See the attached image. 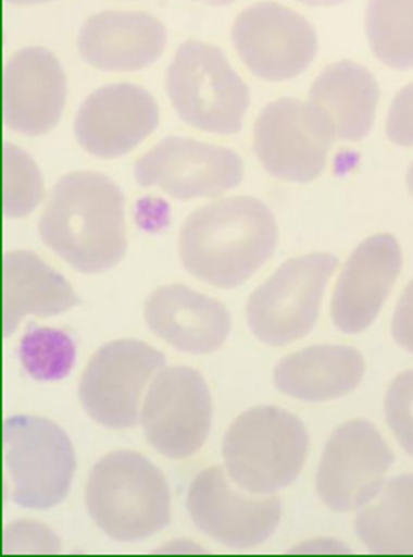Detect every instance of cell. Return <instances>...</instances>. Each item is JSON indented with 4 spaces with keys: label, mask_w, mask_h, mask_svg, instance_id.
I'll list each match as a JSON object with an SVG mask.
<instances>
[{
    "label": "cell",
    "mask_w": 413,
    "mask_h": 557,
    "mask_svg": "<svg viewBox=\"0 0 413 557\" xmlns=\"http://www.w3.org/2000/svg\"><path fill=\"white\" fill-rule=\"evenodd\" d=\"M124 207V193L111 177L74 172L54 184L38 232L72 268L101 274L115 268L128 249Z\"/></svg>",
    "instance_id": "6da1fadb"
},
{
    "label": "cell",
    "mask_w": 413,
    "mask_h": 557,
    "mask_svg": "<svg viewBox=\"0 0 413 557\" xmlns=\"http://www.w3.org/2000/svg\"><path fill=\"white\" fill-rule=\"evenodd\" d=\"M278 226L255 197H230L192 211L182 224V265L217 288H236L274 255Z\"/></svg>",
    "instance_id": "7a4b0ae2"
},
{
    "label": "cell",
    "mask_w": 413,
    "mask_h": 557,
    "mask_svg": "<svg viewBox=\"0 0 413 557\" xmlns=\"http://www.w3.org/2000/svg\"><path fill=\"white\" fill-rule=\"evenodd\" d=\"M86 507L101 531L120 543L153 536L170 524V488L155 463L134 451L103 457L86 484Z\"/></svg>",
    "instance_id": "3957f363"
},
{
    "label": "cell",
    "mask_w": 413,
    "mask_h": 557,
    "mask_svg": "<svg viewBox=\"0 0 413 557\" xmlns=\"http://www.w3.org/2000/svg\"><path fill=\"white\" fill-rule=\"evenodd\" d=\"M303 422L278 407H253L224 436L226 472L251 495H274L297 481L308 459Z\"/></svg>",
    "instance_id": "277c9868"
},
{
    "label": "cell",
    "mask_w": 413,
    "mask_h": 557,
    "mask_svg": "<svg viewBox=\"0 0 413 557\" xmlns=\"http://www.w3.org/2000/svg\"><path fill=\"white\" fill-rule=\"evenodd\" d=\"M167 95L188 126L236 134L249 109V88L226 54L201 40H186L167 70Z\"/></svg>",
    "instance_id": "5b68a950"
},
{
    "label": "cell",
    "mask_w": 413,
    "mask_h": 557,
    "mask_svg": "<svg viewBox=\"0 0 413 557\" xmlns=\"http://www.w3.org/2000/svg\"><path fill=\"white\" fill-rule=\"evenodd\" d=\"M2 449L17 506L49 509L67 497L76 456L70 436L57 424L34 416L7 418Z\"/></svg>",
    "instance_id": "8992f818"
},
{
    "label": "cell",
    "mask_w": 413,
    "mask_h": 557,
    "mask_svg": "<svg viewBox=\"0 0 413 557\" xmlns=\"http://www.w3.org/2000/svg\"><path fill=\"white\" fill-rule=\"evenodd\" d=\"M336 268L338 259L330 253L303 255L286 261L247 304L251 332L272 347L308 336L317 322L324 288Z\"/></svg>",
    "instance_id": "52a82bcc"
},
{
    "label": "cell",
    "mask_w": 413,
    "mask_h": 557,
    "mask_svg": "<svg viewBox=\"0 0 413 557\" xmlns=\"http://www.w3.org/2000/svg\"><path fill=\"white\" fill-rule=\"evenodd\" d=\"M335 140V126L322 107L280 99L259 113L253 151L270 176L305 184L324 172Z\"/></svg>",
    "instance_id": "ba28073f"
},
{
    "label": "cell",
    "mask_w": 413,
    "mask_h": 557,
    "mask_svg": "<svg viewBox=\"0 0 413 557\" xmlns=\"http://www.w3.org/2000/svg\"><path fill=\"white\" fill-rule=\"evenodd\" d=\"M165 357L140 341H115L88 361L79 382L84 411L104 429L124 431L140 422L147 384L163 370Z\"/></svg>",
    "instance_id": "9c48e42d"
},
{
    "label": "cell",
    "mask_w": 413,
    "mask_h": 557,
    "mask_svg": "<svg viewBox=\"0 0 413 557\" xmlns=\"http://www.w3.org/2000/svg\"><path fill=\"white\" fill-rule=\"evenodd\" d=\"M211 395L192 368H163L151 381L140 409L147 441L161 456L184 459L205 445L211 429Z\"/></svg>",
    "instance_id": "30bf717a"
},
{
    "label": "cell",
    "mask_w": 413,
    "mask_h": 557,
    "mask_svg": "<svg viewBox=\"0 0 413 557\" xmlns=\"http://www.w3.org/2000/svg\"><path fill=\"white\" fill-rule=\"evenodd\" d=\"M233 42L249 72L267 82L301 76L317 52L310 22L278 2L245 9L234 22Z\"/></svg>",
    "instance_id": "8fae6325"
},
{
    "label": "cell",
    "mask_w": 413,
    "mask_h": 557,
    "mask_svg": "<svg viewBox=\"0 0 413 557\" xmlns=\"http://www.w3.org/2000/svg\"><path fill=\"white\" fill-rule=\"evenodd\" d=\"M222 466L206 468L188 491L186 507L195 527L230 549H253L280 524L283 504L274 495L249 497L236 491Z\"/></svg>",
    "instance_id": "7c38bea8"
},
{
    "label": "cell",
    "mask_w": 413,
    "mask_h": 557,
    "mask_svg": "<svg viewBox=\"0 0 413 557\" xmlns=\"http://www.w3.org/2000/svg\"><path fill=\"white\" fill-rule=\"evenodd\" d=\"M392 466V451L365 420L342 424L326 443L317 470V495L335 511H353L367 506L385 486Z\"/></svg>",
    "instance_id": "4fadbf2b"
},
{
    "label": "cell",
    "mask_w": 413,
    "mask_h": 557,
    "mask_svg": "<svg viewBox=\"0 0 413 557\" xmlns=\"http://www.w3.org/2000/svg\"><path fill=\"white\" fill-rule=\"evenodd\" d=\"M242 159L224 147L170 136L134 163L142 188L157 186L178 201L217 197L242 182Z\"/></svg>",
    "instance_id": "5bb4252c"
},
{
    "label": "cell",
    "mask_w": 413,
    "mask_h": 557,
    "mask_svg": "<svg viewBox=\"0 0 413 557\" xmlns=\"http://www.w3.org/2000/svg\"><path fill=\"white\" fill-rule=\"evenodd\" d=\"M159 124L153 95L134 84H111L82 102L74 132L79 147L101 159H115L147 140Z\"/></svg>",
    "instance_id": "9a60e30c"
},
{
    "label": "cell",
    "mask_w": 413,
    "mask_h": 557,
    "mask_svg": "<svg viewBox=\"0 0 413 557\" xmlns=\"http://www.w3.org/2000/svg\"><path fill=\"white\" fill-rule=\"evenodd\" d=\"M65 74L47 49H22L2 70V122L17 134L42 136L59 124L65 107Z\"/></svg>",
    "instance_id": "2e32d148"
},
{
    "label": "cell",
    "mask_w": 413,
    "mask_h": 557,
    "mask_svg": "<svg viewBox=\"0 0 413 557\" xmlns=\"http://www.w3.org/2000/svg\"><path fill=\"white\" fill-rule=\"evenodd\" d=\"M401 272V247L390 234H376L351 253L333 297L336 329L358 334L380 313Z\"/></svg>",
    "instance_id": "e0dca14e"
},
{
    "label": "cell",
    "mask_w": 413,
    "mask_h": 557,
    "mask_svg": "<svg viewBox=\"0 0 413 557\" xmlns=\"http://www.w3.org/2000/svg\"><path fill=\"white\" fill-rule=\"evenodd\" d=\"M145 320L151 332L184 354L217 351L233 329L224 305L184 284L153 290L145 304Z\"/></svg>",
    "instance_id": "ac0fdd59"
},
{
    "label": "cell",
    "mask_w": 413,
    "mask_h": 557,
    "mask_svg": "<svg viewBox=\"0 0 413 557\" xmlns=\"http://www.w3.org/2000/svg\"><path fill=\"white\" fill-rule=\"evenodd\" d=\"M167 29L140 11H104L79 29L82 59L103 72H138L165 51Z\"/></svg>",
    "instance_id": "d6986e66"
},
{
    "label": "cell",
    "mask_w": 413,
    "mask_h": 557,
    "mask_svg": "<svg viewBox=\"0 0 413 557\" xmlns=\"http://www.w3.org/2000/svg\"><path fill=\"white\" fill-rule=\"evenodd\" d=\"M79 304L70 282L32 251L2 257V332L13 336L26 315H57Z\"/></svg>",
    "instance_id": "ffe728a7"
},
{
    "label": "cell",
    "mask_w": 413,
    "mask_h": 557,
    "mask_svg": "<svg viewBox=\"0 0 413 557\" xmlns=\"http://www.w3.org/2000/svg\"><path fill=\"white\" fill-rule=\"evenodd\" d=\"M363 372V357L353 347L317 345L278 361L274 384L288 397L317 404L355 391Z\"/></svg>",
    "instance_id": "44dd1931"
},
{
    "label": "cell",
    "mask_w": 413,
    "mask_h": 557,
    "mask_svg": "<svg viewBox=\"0 0 413 557\" xmlns=\"http://www.w3.org/2000/svg\"><path fill=\"white\" fill-rule=\"evenodd\" d=\"M378 84L355 61H338L326 67L310 90V102L322 107L335 126L336 140L360 143L374 126Z\"/></svg>",
    "instance_id": "7402d4cb"
},
{
    "label": "cell",
    "mask_w": 413,
    "mask_h": 557,
    "mask_svg": "<svg viewBox=\"0 0 413 557\" xmlns=\"http://www.w3.org/2000/svg\"><path fill=\"white\" fill-rule=\"evenodd\" d=\"M355 531L372 554H413V474L385 482L380 493L360 509Z\"/></svg>",
    "instance_id": "603a6c76"
},
{
    "label": "cell",
    "mask_w": 413,
    "mask_h": 557,
    "mask_svg": "<svg viewBox=\"0 0 413 557\" xmlns=\"http://www.w3.org/2000/svg\"><path fill=\"white\" fill-rule=\"evenodd\" d=\"M365 34L380 63L392 70H412L413 0H370Z\"/></svg>",
    "instance_id": "cb8c5ba5"
},
{
    "label": "cell",
    "mask_w": 413,
    "mask_h": 557,
    "mask_svg": "<svg viewBox=\"0 0 413 557\" xmlns=\"http://www.w3.org/2000/svg\"><path fill=\"white\" fill-rule=\"evenodd\" d=\"M45 197L36 161L9 143L2 145V211L9 220L32 213Z\"/></svg>",
    "instance_id": "d4e9b609"
},
{
    "label": "cell",
    "mask_w": 413,
    "mask_h": 557,
    "mask_svg": "<svg viewBox=\"0 0 413 557\" xmlns=\"http://www.w3.org/2000/svg\"><path fill=\"white\" fill-rule=\"evenodd\" d=\"M76 359L74 341L61 330H27L20 345V361L27 374L36 381L65 379Z\"/></svg>",
    "instance_id": "484cf974"
},
{
    "label": "cell",
    "mask_w": 413,
    "mask_h": 557,
    "mask_svg": "<svg viewBox=\"0 0 413 557\" xmlns=\"http://www.w3.org/2000/svg\"><path fill=\"white\" fill-rule=\"evenodd\" d=\"M388 426L399 445L413 456V370L399 374L385 399Z\"/></svg>",
    "instance_id": "4316f807"
},
{
    "label": "cell",
    "mask_w": 413,
    "mask_h": 557,
    "mask_svg": "<svg viewBox=\"0 0 413 557\" xmlns=\"http://www.w3.org/2000/svg\"><path fill=\"white\" fill-rule=\"evenodd\" d=\"M59 536L38 522H15L2 532L4 554H59Z\"/></svg>",
    "instance_id": "83f0119b"
},
{
    "label": "cell",
    "mask_w": 413,
    "mask_h": 557,
    "mask_svg": "<svg viewBox=\"0 0 413 557\" xmlns=\"http://www.w3.org/2000/svg\"><path fill=\"white\" fill-rule=\"evenodd\" d=\"M387 136L399 147H413V84L405 86L390 104Z\"/></svg>",
    "instance_id": "f1b7e54d"
},
{
    "label": "cell",
    "mask_w": 413,
    "mask_h": 557,
    "mask_svg": "<svg viewBox=\"0 0 413 557\" xmlns=\"http://www.w3.org/2000/svg\"><path fill=\"white\" fill-rule=\"evenodd\" d=\"M392 338L399 347L413 354V280L403 290L395 315H392Z\"/></svg>",
    "instance_id": "f546056e"
},
{
    "label": "cell",
    "mask_w": 413,
    "mask_h": 557,
    "mask_svg": "<svg viewBox=\"0 0 413 557\" xmlns=\"http://www.w3.org/2000/svg\"><path fill=\"white\" fill-rule=\"evenodd\" d=\"M308 549H311L310 554H349V547H345V545H338V543H310V545H303V547H299V549H295V554L299 552V554H305Z\"/></svg>",
    "instance_id": "4dcf8cb0"
},
{
    "label": "cell",
    "mask_w": 413,
    "mask_h": 557,
    "mask_svg": "<svg viewBox=\"0 0 413 557\" xmlns=\"http://www.w3.org/2000/svg\"><path fill=\"white\" fill-rule=\"evenodd\" d=\"M157 554H205V549L192 543H172V545H163Z\"/></svg>",
    "instance_id": "1f68e13d"
},
{
    "label": "cell",
    "mask_w": 413,
    "mask_h": 557,
    "mask_svg": "<svg viewBox=\"0 0 413 557\" xmlns=\"http://www.w3.org/2000/svg\"><path fill=\"white\" fill-rule=\"evenodd\" d=\"M299 2H303L308 7H336V4H342L347 0H299Z\"/></svg>",
    "instance_id": "d6a6232c"
},
{
    "label": "cell",
    "mask_w": 413,
    "mask_h": 557,
    "mask_svg": "<svg viewBox=\"0 0 413 557\" xmlns=\"http://www.w3.org/2000/svg\"><path fill=\"white\" fill-rule=\"evenodd\" d=\"M195 2L209 4V7H224V4H230V2H234V0H195Z\"/></svg>",
    "instance_id": "836d02e7"
},
{
    "label": "cell",
    "mask_w": 413,
    "mask_h": 557,
    "mask_svg": "<svg viewBox=\"0 0 413 557\" xmlns=\"http://www.w3.org/2000/svg\"><path fill=\"white\" fill-rule=\"evenodd\" d=\"M9 4H42V2H52V0H4Z\"/></svg>",
    "instance_id": "e575fe53"
},
{
    "label": "cell",
    "mask_w": 413,
    "mask_h": 557,
    "mask_svg": "<svg viewBox=\"0 0 413 557\" xmlns=\"http://www.w3.org/2000/svg\"><path fill=\"white\" fill-rule=\"evenodd\" d=\"M408 188H410V193L413 195V163L410 172H408Z\"/></svg>",
    "instance_id": "d590c367"
}]
</instances>
